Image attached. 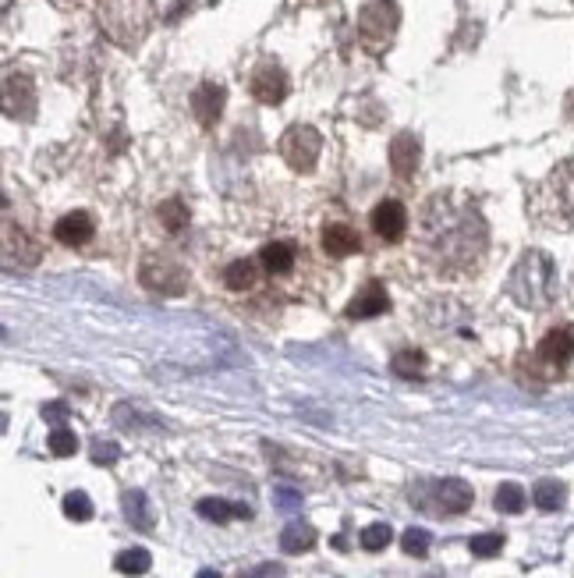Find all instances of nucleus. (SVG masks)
Returning a JSON list of instances; mask_svg holds the SVG:
<instances>
[{"label": "nucleus", "mask_w": 574, "mask_h": 578, "mask_svg": "<svg viewBox=\"0 0 574 578\" xmlns=\"http://www.w3.org/2000/svg\"><path fill=\"white\" fill-rule=\"evenodd\" d=\"M419 249L440 274H468L486 252V220L461 196H433L419 220Z\"/></svg>", "instance_id": "1"}, {"label": "nucleus", "mask_w": 574, "mask_h": 578, "mask_svg": "<svg viewBox=\"0 0 574 578\" xmlns=\"http://www.w3.org/2000/svg\"><path fill=\"white\" fill-rule=\"evenodd\" d=\"M532 213L539 217V224L553 227V231H571L574 227V160L560 164L557 171L536 188Z\"/></svg>", "instance_id": "2"}, {"label": "nucleus", "mask_w": 574, "mask_h": 578, "mask_svg": "<svg viewBox=\"0 0 574 578\" xmlns=\"http://www.w3.org/2000/svg\"><path fill=\"white\" fill-rule=\"evenodd\" d=\"M553 288H557V266L546 252H528L521 256V263L511 274V295L518 298V305L528 309H543L550 305Z\"/></svg>", "instance_id": "3"}, {"label": "nucleus", "mask_w": 574, "mask_h": 578, "mask_svg": "<svg viewBox=\"0 0 574 578\" xmlns=\"http://www.w3.org/2000/svg\"><path fill=\"white\" fill-rule=\"evenodd\" d=\"M153 22V0H100V25L121 47H135Z\"/></svg>", "instance_id": "4"}, {"label": "nucleus", "mask_w": 574, "mask_h": 578, "mask_svg": "<svg viewBox=\"0 0 574 578\" xmlns=\"http://www.w3.org/2000/svg\"><path fill=\"white\" fill-rule=\"evenodd\" d=\"M397 25H401V15H397L394 0H373V4H365L358 11V40L373 54H380V50L390 47Z\"/></svg>", "instance_id": "5"}, {"label": "nucleus", "mask_w": 574, "mask_h": 578, "mask_svg": "<svg viewBox=\"0 0 574 578\" xmlns=\"http://www.w3.org/2000/svg\"><path fill=\"white\" fill-rule=\"evenodd\" d=\"M319 149H323V139L312 125H291L280 139V157L291 164V171L309 174L319 160Z\"/></svg>", "instance_id": "6"}, {"label": "nucleus", "mask_w": 574, "mask_h": 578, "mask_svg": "<svg viewBox=\"0 0 574 578\" xmlns=\"http://www.w3.org/2000/svg\"><path fill=\"white\" fill-rule=\"evenodd\" d=\"M287 89H291V82H287L284 68L273 61H263L256 71H252L249 79V93L256 96L259 103H266V107H277V103H284Z\"/></svg>", "instance_id": "7"}, {"label": "nucleus", "mask_w": 574, "mask_h": 578, "mask_svg": "<svg viewBox=\"0 0 574 578\" xmlns=\"http://www.w3.org/2000/svg\"><path fill=\"white\" fill-rule=\"evenodd\" d=\"M142 284L149 291H160V295H181L185 291V274H181V266L171 263L167 256H149L142 263Z\"/></svg>", "instance_id": "8"}, {"label": "nucleus", "mask_w": 574, "mask_h": 578, "mask_svg": "<svg viewBox=\"0 0 574 578\" xmlns=\"http://www.w3.org/2000/svg\"><path fill=\"white\" fill-rule=\"evenodd\" d=\"M574 359V327H557L539 341L536 362L546 366V373H560Z\"/></svg>", "instance_id": "9"}, {"label": "nucleus", "mask_w": 574, "mask_h": 578, "mask_svg": "<svg viewBox=\"0 0 574 578\" xmlns=\"http://www.w3.org/2000/svg\"><path fill=\"white\" fill-rule=\"evenodd\" d=\"M373 231L383 238L387 245L401 242L404 231H408V210H404L397 199H383L380 206L373 210Z\"/></svg>", "instance_id": "10"}, {"label": "nucleus", "mask_w": 574, "mask_h": 578, "mask_svg": "<svg viewBox=\"0 0 574 578\" xmlns=\"http://www.w3.org/2000/svg\"><path fill=\"white\" fill-rule=\"evenodd\" d=\"M433 500L436 515H461L472 504V486L461 479H443V483H433Z\"/></svg>", "instance_id": "11"}, {"label": "nucleus", "mask_w": 574, "mask_h": 578, "mask_svg": "<svg viewBox=\"0 0 574 578\" xmlns=\"http://www.w3.org/2000/svg\"><path fill=\"white\" fill-rule=\"evenodd\" d=\"M224 86H217V82H202L199 89L192 93V114L199 118L202 128H213L220 118V110H224Z\"/></svg>", "instance_id": "12"}, {"label": "nucleus", "mask_w": 574, "mask_h": 578, "mask_svg": "<svg viewBox=\"0 0 574 578\" xmlns=\"http://www.w3.org/2000/svg\"><path fill=\"white\" fill-rule=\"evenodd\" d=\"M419 157H422V146L412 132L394 135V142H390V167H394L397 178H412V174L419 171Z\"/></svg>", "instance_id": "13"}, {"label": "nucleus", "mask_w": 574, "mask_h": 578, "mask_svg": "<svg viewBox=\"0 0 574 578\" xmlns=\"http://www.w3.org/2000/svg\"><path fill=\"white\" fill-rule=\"evenodd\" d=\"M362 249V235H358L355 227L348 224H326L323 227V252L334 259H344V256H355Z\"/></svg>", "instance_id": "14"}, {"label": "nucleus", "mask_w": 574, "mask_h": 578, "mask_svg": "<svg viewBox=\"0 0 574 578\" xmlns=\"http://www.w3.org/2000/svg\"><path fill=\"white\" fill-rule=\"evenodd\" d=\"M387 309H390L387 291H383V284L373 281V284H365V288L351 298L348 316H351V320H369V316H380V313H387Z\"/></svg>", "instance_id": "15"}, {"label": "nucleus", "mask_w": 574, "mask_h": 578, "mask_svg": "<svg viewBox=\"0 0 574 578\" xmlns=\"http://www.w3.org/2000/svg\"><path fill=\"white\" fill-rule=\"evenodd\" d=\"M54 238L61 245H86L93 238V217L89 213H68L54 224Z\"/></svg>", "instance_id": "16"}, {"label": "nucleus", "mask_w": 574, "mask_h": 578, "mask_svg": "<svg viewBox=\"0 0 574 578\" xmlns=\"http://www.w3.org/2000/svg\"><path fill=\"white\" fill-rule=\"evenodd\" d=\"M295 259H298V249L291 242H270L263 249V256H259V263H263L266 274L284 277V274L295 270Z\"/></svg>", "instance_id": "17"}, {"label": "nucleus", "mask_w": 574, "mask_h": 578, "mask_svg": "<svg viewBox=\"0 0 574 578\" xmlns=\"http://www.w3.org/2000/svg\"><path fill=\"white\" fill-rule=\"evenodd\" d=\"M312 543H316V532L305 522H291L280 532V550L284 554H302V550H312Z\"/></svg>", "instance_id": "18"}, {"label": "nucleus", "mask_w": 574, "mask_h": 578, "mask_svg": "<svg viewBox=\"0 0 574 578\" xmlns=\"http://www.w3.org/2000/svg\"><path fill=\"white\" fill-rule=\"evenodd\" d=\"M199 515L210 522H227V518H249L245 504H227V500H199Z\"/></svg>", "instance_id": "19"}, {"label": "nucleus", "mask_w": 574, "mask_h": 578, "mask_svg": "<svg viewBox=\"0 0 574 578\" xmlns=\"http://www.w3.org/2000/svg\"><path fill=\"white\" fill-rule=\"evenodd\" d=\"M224 284L231 291L252 288V284H256V263H252V259H234V263L224 270Z\"/></svg>", "instance_id": "20"}, {"label": "nucleus", "mask_w": 574, "mask_h": 578, "mask_svg": "<svg viewBox=\"0 0 574 578\" xmlns=\"http://www.w3.org/2000/svg\"><path fill=\"white\" fill-rule=\"evenodd\" d=\"M564 497H567L564 483H553V479H543V483H536V490H532L536 508H543V511H557L560 504H564Z\"/></svg>", "instance_id": "21"}, {"label": "nucleus", "mask_w": 574, "mask_h": 578, "mask_svg": "<svg viewBox=\"0 0 574 578\" xmlns=\"http://www.w3.org/2000/svg\"><path fill=\"white\" fill-rule=\"evenodd\" d=\"M149 564H153V557H149L146 550H125V554H117L114 568L121 571V575H146Z\"/></svg>", "instance_id": "22"}, {"label": "nucleus", "mask_w": 574, "mask_h": 578, "mask_svg": "<svg viewBox=\"0 0 574 578\" xmlns=\"http://www.w3.org/2000/svg\"><path fill=\"white\" fill-rule=\"evenodd\" d=\"M160 224L167 227V231H185V224H188V210H185V203L181 199H171V203H163L160 206Z\"/></svg>", "instance_id": "23"}, {"label": "nucleus", "mask_w": 574, "mask_h": 578, "mask_svg": "<svg viewBox=\"0 0 574 578\" xmlns=\"http://www.w3.org/2000/svg\"><path fill=\"white\" fill-rule=\"evenodd\" d=\"M497 508L507 511V515H518V511L525 508V490H521L518 483H504L497 490Z\"/></svg>", "instance_id": "24"}, {"label": "nucleus", "mask_w": 574, "mask_h": 578, "mask_svg": "<svg viewBox=\"0 0 574 578\" xmlns=\"http://www.w3.org/2000/svg\"><path fill=\"white\" fill-rule=\"evenodd\" d=\"M394 539V532H390V525L387 522H376V525H369V529H362V547L365 550H383Z\"/></svg>", "instance_id": "25"}, {"label": "nucleus", "mask_w": 574, "mask_h": 578, "mask_svg": "<svg viewBox=\"0 0 574 578\" xmlns=\"http://www.w3.org/2000/svg\"><path fill=\"white\" fill-rule=\"evenodd\" d=\"M64 515L75 518V522H89L93 518V504H89L86 493H68L64 497Z\"/></svg>", "instance_id": "26"}, {"label": "nucleus", "mask_w": 574, "mask_h": 578, "mask_svg": "<svg viewBox=\"0 0 574 578\" xmlns=\"http://www.w3.org/2000/svg\"><path fill=\"white\" fill-rule=\"evenodd\" d=\"M394 373L401 376H422L426 373V359H422V352H401L394 359Z\"/></svg>", "instance_id": "27"}, {"label": "nucleus", "mask_w": 574, "mask_h": 578, "mask_svg": "<svg viewBox=\"0 0 574 578\" xmlns=\"http://www.w3.org/2000/svg\"><path fill=\"white\" fill-rule=\"evenodd\" d=\"M401 547L404 554H412V557H426L429 554V532L426 529H408L401 539Z\"/></svg>", "instance_id": "28"}, {"label": "nucleus", "mask_w": 574, "mask_h": 578, "mask_svg": "<svg viewBox=\"0 0 574 578\" xmlns=\"http://www.w3.org/2000/svg\"><path fill=\"white\" fill-rule=\"evenodd\" d=\"M468 547H472L475 557H493V554H500V547H504V536H497V532H489V536H475Z\"/></svg>", "instance_id": "29"}, {"label": "nucleus", "mask_w": 574, "mask_h": 578, "mask_svg": "<svg viewBox=\"0 0 574 578\" xmlns=\"http://www.w3.org/2000/svg\"><path fill=\"white\" fill-rule=\"evenodd\" d=\"M50 451H54V454H61V458H68V454H75V451H78L75 433H71V430H64V426H61V430H54V433H50Z\"/></svg>", "instance_id": "30"}, {"label": "nucleus", "mask_w": 574, "mask_h": 578, "mask_svg": "<svg viewBox=\"0 0 574 578\" xmlns=\"http://www.w3.org/2000/svg\"><path fill=\"white\" fill-rule=\"evenodd\" d=\"M125 511H128V518H135V522L142 525V529H149V522H153V518L146 515V497H142V493H128Z\"/></svg>", "instance_id": "31"}, {"label": "nucleus", "mask_w": 574, "mask_h": 578, "mask_svg": "<svg viewBox=\"0 0 574 578\" xmlns=\"http://www.w3.org/2000/svg\"><path fill=\"white\" fill-rule=\"evenodd\" d=\"M117 458V447L114 444H107V447H96V461H114Z\"/></svg>", "instance_id": "32"}, {"label": "nucleus", "mask_w": 574, "mask_h": 578, "mask_svg": "<svg viewBox=\"0 0 574 578\" xmlns=\"http://www.w3.org/2000/svg\"><path fill=\"white\" fill-rule=\"evenodd\" d=\"M199 578H220L217 571H199Z\"/></svg>", "instance_id": "33"}]
</instances>
